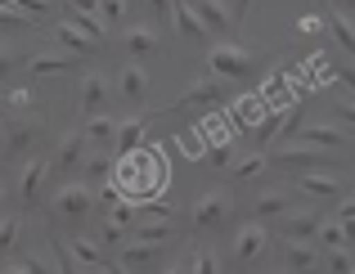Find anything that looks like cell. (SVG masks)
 I'll return each mask as SVG.
<instances>
[{
	"instance_id": "34",
	"label": "cell",
	"mask_w": 355,
	"mask_h": 274,
	"mask_svg": "<svg viewBox=\"0 0 355 274\" xmlns=\"http://www.w3.org/2000/svg\"><path fill=\"white\" fill-rule=\"evenodd\" d=\"M351 266H355L351 248H333L329 252V274H351Z\"/></svg>"
},
{
	"instance_id": "44",
	"label": "cell",
	"mask_w": 355,
	"mask_h": 274,
	"mask_svg": "<svg viewBox=\"0 0 355 274\" xmlns=\"http://www.w3.org/2000/svg\"><path fill=\"white\" fill-rule=\"evenodd\" d=\"M18 266H23V274H59V270H50V266H45V257H23Z\"/></svg>"
},
{
	"instance_id": "4",
	"label": "cell",
	"mask_w": 355,
	"mask_h": 274,
	"mask_svg": "<svg viewBox=\"0 0 355 274\" xmlns=\"http://www.w3.org/2000/svg\"><path fill=\"white\" fill-rule=\"evenodd\" d=\"M90 207H95V189H90V185H81V180L63 185L59 194H54V212H59L63 221H86V216H90Z\"/></svg>"
},
{
	"instance_id": "27",
	"label": "cell",
	"mask_w": 355,
	"mask_h": 274,
	"mask_svg": "<svg viewBox=\"0 0 355 274\" xmlns=\"http://www.w3.org/2000/svg\"><path fill=\"white\" fill-rule=\"evenodd\" d=\"M81 171H86V180H81V185H104V180H113V153H90V157H81Z\"/></svg>"
},
{
	"instance_id": "51",
	"label": "cell",
	"mask_w": 355,
	"mask_h": 274,
	"mask_svg": "<svg viewBox=\"0 0 355 274\" xmlns=\"http://www.w3.org/2000/svg\"><path fill=\"white\" fill-rule=\"evenodd\" d=\"M297 27H302V32H320V18H315V14H306V18H297Z\"/></svg>"
},
{
	"instance_id": "1",
	"label": "cell",
	"mask_w": 355,
	"mask_h": 274,
	"mask_svg": "<svg viewBox=\"0 0 355 274\" xmlns=\"http://www.w3.org/2000/svg\"><path fill=\"white\" fill-rule=\"evenodd\" d=\"M113 175H117V189L121 198H135V203H144V198H153L157 189L166 185V157L157 153V148H135V153H126L121 162H113Z\"/></svg>"
},
{
	"instance_id": "29",
	"label": "cell",
	"mask_w": 355,
	"mask_h": 274,
	"mask_svg": "<svg viewBox=\"0 0 355 274\" xmlns=\"http://www.w3.org/2000/svg\"><path fill=\"white\" fill-rule=\"evenodd\" d=\"M130 230H135V239H144V243H166L175 234L171 221H135Z\"/></svg>"
},
{
	"instance_id": "45",
	"label": "cell",
	"mask_w": 355,
	"mask_h": 274,
	"mask_svg": "<svg viewBox=\"0 0 355 274\" xmlns=\"http://www.w3.org/2000/svg\"><path fill=\"white\" fill-rule=\"evenodd\" d=\"M144 5L157 14V23H171V5H175V0H144Z\"/></svg>"
},
{
	"instance_id": "59",
	"label": "cell",
	"mask_w": 355,
	"mask_h": 274,
	"mask_svg": "<svg viewBox=\"0 0 355 274\" xmlns=\"http://www.w3.org/2000/svg\"><path fill=\"white\" fill-rule=\"evenodd\" d=\"M0 5H5V0H0Z\"/></svg>"
},
{
	"instance_id": "10",
	"label": "cell",
	"mask_w": 355,
	"mask_h": 274,
	"mask_svg": "<svg viewBox=\"0 0 355 274\" xmlns=\"http://www.w3.org/2000/svg\"><path fill=\"white\" fill-rule=\"evenodd\" d=\"M81 157H86V135H81V130H68V135L59 139V148H54L50 171H77Z\"/></svg>"
},
{
	"instance_id": "39",
	"label": "cell",
	"mask_w": 355,
	"mask_h": 274,
	"mask_svg": "<svg viewBox=\"0 0 355 274\" xmlns=\"http://www.w3.org/2000/svg\"><path fill=\"white\" fill-rule=\"evenodd\" d=\"M180 144H184V153H189V157H202V153H207V139H202L198 130H184Z\"/></svg>"
},
{
	"instance_id": "47",
	"label": "cell",
	"mask_w": 355,
	"mask_h": 274,
	"mask_svg": "<svg viewBox=\"0 0 355 274\" xmlns=\"http://www.w3.org/2000/svg\"><path fill=\"white\" fill-rule=\"evenodd\" d=\"M333 112H338V121H351V126H355V99H338Z\"/></svg>"
},
{
	"instance_id": "57",
	"label": "cell",
	"mask_w": 355,
	"mask_h": 274,
	"mask_svg": "<svg viewBox=\"0 0 355 274\" xmlns=\"http://www.w3.org/2000/svg\"><path fill=\"white\" fill-rule=\"evenodd\" d=\"M0 203H5V185H0Z\"/></svg>"
},
{
	"instance_id": "56",
	"label": "cell",
	"mask_w": 355,
	"mask_h": 274,
	"mask_svg": "<svg viewBox=\"0 0 355 274\" xmlns=\"http://www.w3.org/2000/svg\"><path fill=\"white\" fill-rule=\"evenodd\" d=\"M86 274H104V266H90V270H86Z\"/></svg>"
},
{
	"instance_id": "54",
	"label": "cell",
	"mask_w": 355,
	"mask_h": 274,
	"mask_svg": "<svg viewBox=\"0 0 355 274\" xmlns=\"http://www.w3.org/2000/svg\"><path fill=\"white\" fill-rule=\"evenodd\" d=\"M104 274H126V266H108L104 261Z\"/></svg>"
},
{
	"instance_id": "33",
	"label": "cell",
	"mask_w": 355,
	"mask_h": 274,
	"mask_svg": "<svg viewBox=\"0 0 355 274\" xmlns=\"http://www.w3.org/2000/svg\"><path fill=\"white\" fill-rule=\"evenodd\" d=\"M266 148H261V153H248V157H239V166H234V180H252V175H261L266 171Z\"/></svg>"
},
{
	"instance_id": "50",
	"label": "cell",
	"mask_w": 355,
	"mask_h": 274,
	"mask_svg": "<svg viewBox=\"0 0 355 274\" xmlns=\"http://www.w3.org/2000/svg\"><path fill=\"white\" fill-rule=\"evenodd\" d=\"M333 221H338V225H351L355 221V198H347V203L338 207V216H333Z\"/></svg>"
},
{
	"instance_id": "19",
	"label": "cell",
	"mask_w": 355,
	"mask_h": 274,
	"mask_svg": "<svg viewBox=\"0 0 355 274\" xmlns=\"http://www.w3.org/2000/svg\"><path fill=\"white\" fill-rule=\"evenodd\" d=\"M189 9L202 18L207 32H230V27H234V23H230V9L220 5V0H189Z\"/></svg>"
},
{
	"instance_id": "58",
	"label": "cell",
	"mask_w": 355,
	"mask_h": 274,
	"mask_svg": "<svg viewBox=\"0 0 355 274\" xmlns=\"http://www.w3.org/2000/svg\"><path fill=\"white\" fill-rule=\"evenodd\" d=\"M351 274H355V266H351Z\"/></svg>"
},
{
	"instance_id": "20",
	"label": "cell",
	"mask_w": 355,
	"mask_h": 274,
	"mask_svg": "<svg viewBox=\"0 0 355 274\" xmlns=\"http://www.w3.org/2000/svg\"><path fill=\"white\" fill-rule=\"evenodd\" d=\"M144 135H148V117H130V121L117 126L113 144L121 148V157H126V153H135V148H144Z\"/></svg>"
},
{
	"instance_id": "14",
	"label": "cell",
	"mask_w": 355,
	"mask_h": 274,
	"mask_svg": "<svg viewBox=\"0 0 355 274\" xmlns=\"http://www.w3.org/2000/svg\"><path fill=\"white\" fill-rule=\"evenodd\" d=\"M121 45H126L130 59H148V54H157V32L148 23H135V27H126Z\"/></svg>"
},
{
	"instance_id": "15",
	"label": "cell",
	"mask_w": 355,
	"mask_h": 274,
	"mask_svg": "<svg viewBox=\"0 0 355 274\" xmlns=\"http://www.w3.org/2000/svg\"><path fill=\"white\" fill-rule=\"evenodd\" d=\"M108 81L99 77V72H86V77H81V112H86V117H95L99 108H104L108 103Z\"/></svg>"
},
{
	"instance_id": "55",
	"label": "cell",
	"mask_w": 355,
	"mask_h": 274,
	"mask_svg": "<svg viewBox=\"0 0 355 274\" xmlns=\"http://www.w3.org/2000/svg\"><path fill=\"white\" fill-rule=\"evenodd\" d=\"M5 274H23V266H9V270H5Z\"/></svg>"
},
{
	"instance_id": "46",
	"label": "cell",
	"mask_w": 355,
	"mask_h": 274,
	"mask_svg": "<svg viewBox=\"0 0 355 274\" xmlns=\"http://www.w3.org/2000/svg\"><path fill=\"white\" fill-rule=\"evenodd\" d=\"M14 68H18V54L0 45V81H5V77H9V72H14Z\"/></svg>"
},
{
	"instance_id": "13",
	"label": "cell",
	"mask_w": 355,
	"mask_h": 274,
	"mask_svg": "<svg viewBox=\"0 0 355 274\" xmlns=\"http://www.w3.org/2000/svg\"><path fill=\"white\" fill-rule=\"evenodd\" d=\"M284 261H288V270H293V274H315V270H320V248H315V243H297V239H288Z\"/></svg>"
},
{
	"instance_id": "3",
	"label": "cell",
	"mask_w": 355,
	"mask_h": 274,
	"mask_svg": "<svg viewBox=\"0 0 355 274\" xmlns=\"http://www.w3.org/2000/svg\"><path fill=\"white\" fill-rule=\"evenodd\" d=\"M230 212H234V198L225 189H211L193 207V230H220V225H230Z\"/></svg>"
},
{
	"instance_id": "43",
	"label": "cell",
	"mask_w": 355,
	"mask_h": 274,
	"mask_svg": "<svg viewBox=\"0 0 355 274\" xmlns=\"http://www.w3.org/2000/svg\"><path fill=\"white\" fill-rule=\"evenodd\" d=\"M72 5V18H95L99 14V0H68Z\"/></svg>"
},
{
	"instance_id": "36",
	"label": "cell",
	"mask_w": 355,
	"mask_h": 274,
	"mask_svg": "<svg viewBox=\"0 0 355 274\" xmlns=\"http://www.w3.org/2000/svg\"><path fill=\"white\" fill-rule=\"evenodd\" d=\"M126 14V0H99V23H121Z\"/></svg>"
},
{
	"instance_id": "23",
	"label": "cell",
	"mask_w": 355,
	"mask_h": 274,
	"mask_svg": "<svg viewBox=\"0 0 355 274\" xmlns=\"http://www.w3.org/2000/svg\"><path fill=\"white\" fill-rule=\"evenodd\" d=\"M117 90H121V99L139 103V99L148 94V77H144V68H139V63H126V68H121V77H117Z\"/></svg>"
},
{
	"instance_id": "8",
	"label": "cell",
	"mask_w": 355,
	"mask_h": 274,
	"mask_svg": "<svg viewBox=\"0 0 355 274\" xmlns=\"http://www.w3.org/2000/svg\"><path fill=\"white\" fill-rule=\"evenodd\" d=\"M36 139H41V121H36V117L9 121V126H5V144H0V148H5V157H23Z\"/></svg>"
},
{
	"instance_id": "11",
	"label": "cell",
	"mask_w": 355,
	"mask_h": 274,
	"mask_svg": "<svg viewBox=\"0 0 355 274\" xmlns=\"http://www.w3.org/2000/svg\"><path fill=\"white\" fill-rule=\"evenodd\" d=\"M320 221H324V216L311 212V207H306V212H288L284 225H279V234H284V239H297V243H311L315 230H320Z\"/></svg>"
},
{
	"instance_id": "60",
	"label": "cell",
	"mask_w": 355,
	"mask_h": 274,
	"mask_svg": "<svg viewBox=\"0 0 355 274\" xmlns=\"http://www.w3.org/2000/svg\"><path fill=\"white\" fill-rule=\"evenodd\" d=\"M351 198H355V194H351Z\"/></svg>"
},
{
	"instance_id": "32",
	"label": "cell",
	"mask_w": 355,
	"mask_h": 274,
	"mask_svg": "<svg viewBox=\"0 0 355 274\" xmlns=\"http://www.w3.org/2000/svg\"><path fill=\"white\" fill-rule=\"evenodd\" d=\"M315 239H320L324 243V248H347V230H342V225L338 221H320V230H315Z\"/></svg>"
},
{
	"instance_id": "12",
	"label": "cell",
	"mask_w": 355,
	"mask_h": 274,
	"mask_svg": "<svg viewBox=\"0 0 355 274\" xmlns=\"http://www.w3.org/2000/svg\"><path fill=\"white\" fill-rule=\"evenodd\" d=\"M302 144H311V148H342V144H351V135L342 126H329V121H311V126L302 130Z\"/></svg>"
},
{
	"instance_id": "18",
	"label": "cell",
	"mask_w": 355,
	"mask_h": 274,
	"mask_svg": "<svg viewBox=\"0 0 355 274\" xmlns=\"http://www.w3.org/2000/svg\"><path fill=\"white\" fill-rule=\"evenodd\" d=\"M72 63H77V54H68V50H41V54L27 59V72H32V77H45V72H68Z\"/></svg>"
},
{
	"instance_id": "30",
	"label": "cell",
	"mask_w": 355,
	"mask_h": 274,
	"mask_svg": "<svg viewBox=\"0 0 355 274\" xmlns=\"http://www.w3.org/2000/svg\"><path fill=\"white\" fill-rule=\"evenodd\" d=\"M329 32H333V41H342V50L355 59V23H351V18L347 14H333L329 18Z\"/></svg>"
},
{
	"instance_id": "53",
	"label": "cell",
	"mask_w": 355,
	"mask_h": 274,
	"mask_svg": "<svg viewBox=\"0 0 355 274\" xmlns=\"http://www.w3.org/2000/svg\"><path fill=\"white\" fill-rule=\"evenodd\" d=\"M166 274H189V261H175V266L166 270Z\"/></svg>"
},
{
	"instance_id": "26",
	"label": "cell",
	"mask_w": 355,
	"mask_h": 274,
	"mask_svg": "<svg viewBox=\"0 0 355 274\" xmlns=\"http://www.w3.org/2000/svg\"><path fill=\"white\" fill-rule=\"evenodd\" d=\"M297 189H302V194H315V198H338L342 194V185L333 180V175H324V171H302Z\"/></svg>"
},
{
	"instance_id": "31",
	"label": "cell",
	"mask_w": 355,
	"mask_h": 274,
	"mask_svg": "<svg viewBox=\"0 0 355 274\" xmlns=\"http://www.w3.org/2000/svg\"><path fill=\"white\" fill-rule=\"evenodd\" d=\"M18 239H23V221H18V216H5V221H0V257L18 248Z\"/></svg>"
},
{
	"instance_id": "48",
	"label": "cell",
	"mask_w": 355,
	"mask_h": 274,
	"mask_svg": "<svg viewBox=\"0 0 355 274\" xmlns=\"http://www.w3.org/2000/svg\"><path fill=\"white\" fill-rule=\"evenodd\" d=\"M5 103H9V108H27V103H32V90H23V86L9 90V94H5Z\"/></svg>"
},
{
	"instance_id": "22",
	"label": "cell",
	"mask_w": 355,
	"mask_h": 274,
	"mask_svg": "<svg viewBox=\"0 0 355 274\" xmlns=\"http://www.w3.org/2000/svg\"><path fill=\"white\" fill-rule=\"evenodd\" d=\"M54 36H59V45H63L68 54H77V59H81V54H95V45H99V41H90V36L81 32V27H72L68 18H63V23L54 27Z\"/></svg>"
},
{
	"instance_id": "35",
	"label": "cell",
	"mask_w": 355,
	"mask_h": 274,
	"mask_svg": "<svg viewBox=\"0 0 355 274\" xmlns=\"http://www.w3.org/2000/svg\"><path fill=\"white\" fill-rule=\"evenodd\" d=\"M5 5H14L18 14H27V18H41V14H50V0H5Z\"/></svg>"
},
{
	"instance_id": "42",
	"label": "cell",
	"mask_w": 355,
	"mask_h": 274,
	"mask_svg": "<svg viewBox=\"0 0 355 274\" xmlns=\"http://www.w3.org/2000/svg\"><path fill=\"white\" fill-rule=\"evenodd\" d=\"M54 257H59V274H86V270L77 266V261H72V252L63 248V243H59V248H54Z\"/></svg>"
},
{
	"instance_id": "2",
	"label": "cell",
	"mask_w": 355,
	"mask_h": 274,
	"mask_svg": "<svg viewBox=\"0 0 355 274\" xmlns=\"http://www.w3.org/2000/svg\"><path fill=\"white\" fill-rule=\"evenodd\" d=\"M207 63H211L216 77H230V81H248L252 72H257V59H252L243 45H211Z\"/></svg>"
},
{
	"instance_id": "37",
	"label": "cell",
	"mask_w": 355,
	"mask_h": 274,
	"mask_svg": "<svg viewBox=\"0 0 355 274\" xmlns=\"http://www.w3.org/2000/svg\"><path fill=\"white\" fill-rule=\"evenodd\" d=\"M189 274H220L216 252H198V261H189Z\"/></svg>"
},
{
	"instance_id": "21",
	"label": "cell",
	"mask_w": 355,
	"mask_h": 274,
	"mask_svg": "<svg viewBox=\"0 0 355 274\" xmlns=\"http://www.w3.org/2000/svg\"><path fill=\"white\" fill-rule=\"evenodd\" d=\"M293 112H297V103H288V108H270V112H261V117L252 121V135H257L261 144H266V139H275L279 130H284V121L293 117Z\"/></svg>"
},
{
	"instance_id": "40",
	"label": "cell",
	"mask_w": 355,
	"mask_h": 274,
	"mask_svg": "<svg viewBox=\"0 0 355 274\" xmlns=\"http://www.w3.org/2000/svg\"><path fill=\"white\" fill-rule=\"evenodd\" d=\"M99 243H104V248H121V225H113V221H104V230H99Z\"/></svg>"
},
{
	"instance_id": "49",
	"label": "cell",
	"mask_w": 355,
	"mask_h": 274,
	"mask_svg": "<svg viewBox=\"0 0 355 274\" xmlns=\"http://www.w3.org/2000/svg\"><path fill=\"white\" fill-rule=\"evenodd\" d=\"M248 9H252V0H230V23H243V18H248Z\"/></svg>"
},
{
	"instance_id": "25",
	"label": "cell",
	"mask_w": 355,
	"mask_h": 274,
	"mask_svg": "<svg viewBox=\"0 0 355 274\" xmlns=\"http://www.w3.org/2000/svg\"><path fill=\"white\" fill-rule=\"evenodd\" d=\"M81 135H86V144H113V135H117V121L113 117H104V112H95V117H86V126H81Z\"/></svg>"
},
{
	"instance_id": "16",
	"label": "cell",
	"mask_w": 355,
	"mask_h": 274,
	"mask_svg": "<svg viewBox=\"0 0 355 274\" xmlns=\"http://www.w3.org/2000/svg\"><path fill=\"white\" fill-rule=\"evenodd\" d=\"M252 212H257V221L288 216V212H293V189H270V194H261L257 203H252Z\"/></svg>"
},
{
	"instance_id": "6",
	"label": "cell",
	"mask_w": 355,
	"mask_h": 274,
	"mask_svg": "<svg viewBox=\"0 0 355 274\" xmlns=\"http://www.w3.org/2000/svg\"><path fill=\"white\" fill-rule=\"evenodd\" d=\"M266 162H275V166H306V171H324L333 157L324 153V148H311V144H284V148H275V153H266Z\"/></svg>"
},
{
	"instance_id": "17",
	"label": "cell",
	"mask_w": 355,
	"mask_h": 274,
	"mask_svg": "<svg viewBox=\"0 0 355 274\" xmlns=\"http://www.w3.org/2000/svg\"><path fill=\"white\" fill-rule=\"evenodd\" d=\"M171 23L180 27V36H184V41H207V36H211L207 27H202V18L189 9V0H175V5H171Z\"/></svg>"
},
{
	"instance_id": "41",
	"label": "cell",
	"mask_w": 355,
	"mask_h": 274,
	"mask_svg": "<svg viewBox=\"0 0 355 274\" xmlns=\"http://www.w3.org/2000/svg\"><path fill=\"white\" fill-rule=\"evenodd\" d=\"M95 198H99V203H104V207H117V203H121V189H117L113 180H104V185L95 189Z\"/></svg>"
},
{
	"instance_id": "24",
	"label": "cell",
	"mask_w": 355,
	"mask_h": 274,
	"mask_svg": "<svg viewBox=\"0 0 355 274\" xmlns=\"http://www.w3.org/2000/svg\"><path fill=\"white\" fill-rule=\"evenodd\" d=\"M162 248H166V243H144V239H130V243H121V266H153Z\"/></svg>"
},
{
	"instance_id": "5",
	"label": "cell",
	"mask_w": 355,
	"mask_h": 274,
	"mask_svg": "<svg viewBox=\"0 0 355 274\" xmlns=\"http://www.w3.org/2000/svg\"><path fill=\"white\" fill-rule=\"evenodd\" d=\"M266 248H270L266 225L252 221V225H243V230L234 234V248H230V257H234V266H252V261L266 257Z\"/></svg>"
},
{
	"instance_id": "7",
	"label": "cell",
	"mask_w": 355,
	"mask_h": 274,
	"mask_svg": "<svg viewBox=\"0 0 355 274\" xmlns=\"http://www.w3.org/2000/svg\"><path fill=\"white\" fill-rule=\"evenodd\" d=\"M220 99H225V86H220L216 77H202V81H193V86L184 90V94H180V99H175V103H171V108H166V112H184V108H207V103H220Z\"/></svg>"
},
{
	"instance_id": "38",
	"label": "cell",
	"mask_w": 355,
	"mask_h": 274,
	"mask_svg": "<svg viewBox=\"0 0 355 274\" xmlns=\"http://www.w3.org/2000/svg\"><path fill=\"white\" fill-rule=\"evenodd\" d=\"M108 221L121 225V230H130V225H135V203H126V198H121V203L113 207V216H108Z\"/></svg>"
},
{
	"instance_id": "52",
	"label": "cell",
	"mask_w": 355,
	"mask_h": 274,
	"mask_svg": "<svg viewBox=\"0 0 355 274\" xmlns=\"http://www.w3.org/2000/svg\"><path fill=\"white\" fill-rule=\"evenodd\" d=\"M338 5V14H355V0H333Z\"/></svg>"
},
{
	"instance_id": "9",
	"label": "cell",
	"mask_w": 355,
	"mask_h": 274,
	"mask_svg": "<svg viewBox=\"0 0 355 274\" xmlns=\"http://www.w3.org/2000/svg\"><path fill=\"white\" fill-rule=\"evenodd\" d=\"M45 175H50V162H45V157H27L23 162V171H18V203L23 207H32L36 198H41Z\"/></svg>"
},
{
	"instance_id": "28",
	"label": "cell",
	"mask_w": 355,
	"mask_h": 274,
	"mask_svg": "<svg viewBox=\"0 0 355 274\" xmlns=\"http://www.w3.org/2000/svg\"><path fill=\"white\" fill-rule=\"evenodd\" d=\"M63 248L72 252V261H77L81 270H90V266H104V248H99V243H90V239H72V243H63Z\"/></svg>"
}]
</instances>
